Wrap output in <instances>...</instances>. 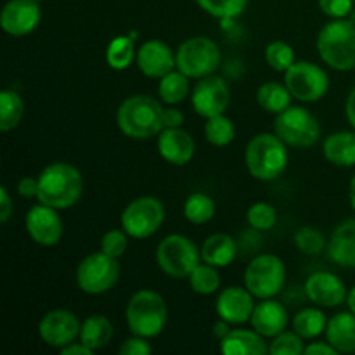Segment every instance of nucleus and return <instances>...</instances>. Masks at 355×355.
<instances>
[{
	"label": "nucleus",
	"mask_w": 355,
	"mask_h": 355,
	"mask_svg": "<svg viewBox=\"0 0 355 355\" xmlns=\"http://www.w3.org/2000/svg\"><path fill=\"white\" fill-rule=\"evenodd\" d=\"M165 107L155 97L137 94L130 96L118 106L116 125L125 137L135 141L158 137L159 132L165 128L163 120Z\"/></svg>",
	"instance_id": "obj_1"
},
{
	"label": "nucleus",
	"mask_w": 355,
	"mask_h": 355,
	"mask_svg": "<svg viewBox=\"0 0 355 355\" xmlns=\"http://www.w3.org/2000/svg\"><path fill=\"white\" fill-rule=\"evenodd\" d=\"M83 194V175L76 166L66 162H54L38 175V203L55 210L75 207Z\"/></svg>",
	"instance_id": "obj_2"
},
{
	"label": "nucleus",
	"mask_w": 355,
	"mask_h": 355,
	"mask_svg": "<svg viewBox=\"0 0 355 355\" xmlns=\"http://www.w3.org/2000/svg\"><path fill=\"white\" fill-rule=\"evenodd\" d=\"M245 165L257 180H276L288 166V146L276 132L257 134L246 144Z\"/></svg>",
	"instance_id": "obj_3"
},
{
	"label": "nucleus",
	"mask_w": 355,
	"mask_h": 355,
	"mask_svg": "<svg viewBox=\"0 0 355 355\" xmlns=\"http://www.w3.org/2000/svg\"><path fill=\"white\" fill-rule=\"evenodd\" d=\"M125 321L132 335L151 340L162 335L168 322V307L158 291L139 290L128 300Z\"/></svg>",
	"instance_id": "obj_4"
},
{
	"label": "nucleus",
	"mask_w": 355,
	"mask_h": 355,
	"mask_svg": "<svg viewBox=\"0 0 355 355\" xmlns=\"http://www.w3.org/2000/svg\"><path fill=\"white\" fill-rule=\"evenodd\" d=\"M318 51L322 61L336 71H350L355 68V23L331 19L318 35Z\"/></svg>",
	"instance_id": "obj_5"
},
{
	"label": "nucleus",
	"mask_w": 355,
	"mask_h": 355,
	"mask_svg": "<svg viewBox=\"0 0 355 355\" xmlns=\"http://www.w3.org/2000/svg\"><path fill=\"white\" fill-rule=\"evenodd\" d=\"M243 283L257 300L274 298L286 283V266L274 253H262L250 260L245 269Z\"/></svg>",
	"instance_id": "obj_6"
},
{
	"label": "nucleus",
	"mask_w": 355,
	"mask_h": 355,
	"mask_svg": "<svg viewBox=\"0 0 355 355\" xmlns=\"http://www.w3.org/2000/svg\"><path fill=\"white\" fill-rule=\"evenodd\" d=\"M156 262L168 277L187 279L201 262V250L187 236L168 234L156 248Z\"/></svg>",
	"instance_id": "obj_7"
},
{
	"label": "nucleus",
	"mask_w": 355,
	"mask_h": 355,
	"mask_svg": "<svg viewBox=\"0 0 355 355\" xmlns=\"http://www.w3.org/2000/svg\"><path fill=\"white\" fill-rule=\"evenodd\" d=\"M274 132L290 148H314L321 137L319 120L304 106H293L279 113L274 121Z\"/></svg>",
	"instance_id": "obj_8"
},
{
	"label": "nucleus",
	"mask_w": 355,
	"mask_h": 355,
	"mask_svg": "<svg viewBox=\"0 0 355 355\" xmlns=\"http://www.w3.org/2000/svg\"><path fill=\"white\" fill-rule=\"evenodd\" d=\"M177 69L189 78H205L214 75L222 62L218 45L208 37H191L184 40L175 51Z\"/></svg>",
	"instance_id": "obj_9"
},
{
	"label": "nucleus",
	"mask_w": 355,
	"mask_h": 355,
	"mask_svg": "<svg viewBox=\"0 0 355 355\" xmlns=\"http://www.w3.org/2000/svg\"><path fill=\"white\" fill-rule=\"evenodd\" d=\"M120 262L104 252L87 255L76 267V286L85 295H103L113 290L120 279Z\"/></svg>",
	"instance_id": "obj_10"
},
{
	"label": "nucleus",
	"mask_w": 355,
	"mask_h": 355,
	"mask_svg": "<svg viewBox=\"0 0 355 355\" xmlns=\"http://www.w3.org/2000/svg\"><path fill=\"white\" fill-rule=\"evenodd\" d=\"M121 229L134 239H148L159 231L165 222V205L155 196L132 200L121 211Z\"/></svg>",
	"instance_id": "obj_11"
},
{
	"label": "nucleus",
	"mask_w": 355,
	"mask_h": 355,
	"mask_svg": "<svg viewBox=\"0 0 355 355\" xmlns=\"http://www.w3.org/2000/svg\"><path fill=\"white\" fill-rule=\"evenodd\" d=\"M284 83L300 103H318L329 90L328 73L312 61L293 62L284 71Z\"/></svg>",
	"instance_id": "obj_12"
},
{
	"label": "nucleus",
	"mask_w": 355,
	"mask_h": 355,
	"mask_svg": "<svg viewBox=\"0 0 355 355\" xmlns=\"http://www.w3.org/2000/svg\"><path fill=\"white\" fill-rule=\"evenodd\" d=\"M191 103L194 111L205 120L225 114L231 103V89L222 76L208 75L198 80L191 92Z\"/></svg>",
	"instance_id": "obj_13"
},
{
	"label": "nucleus",
	"mask_w": 355,
	"mask_h": 355,
	"mask_svg": "<svg viewBox=\"0 0 355 355\" xmlns=\"http://www.w3.org/2000/svg\"><path fill=\"white\" fill-rule=\"evenodd\" d=\"M82 329V322L75 312L68 309L49 311L38 322V335L45 345L61 350L62 347L76 342Z\"/></svg>",
	"instance_id": "obj_14"
},
{
	"label": "nucleus",
	"mask_w": 355,
	"mask_h": 355,
	"mask_svg": "<svg viewBox=\"0 0 355 355\" xmlns=\"http://www.w3.org/2000/svg\"><path fill=\"white\" fill-rule=\"evenodd\" d=\"M24 227H26L28 236L37 245L45 246V248H52L58 245L62 238V231H64L59 210L44 203L33 205L26 211Z\"/></svg>",
	"instance_id": "obj_15"
},
{
	"label": "nucleus",
	"mask_w": 355,
	"mask_h": 355,
	"mask_svg": "<svg viewBox=\"0 0 355 355\" xmlns=\"http://www.w3.org/2000/svg\"><path fill=\"white\" fill-rule=\"evenodd\" d=\"M42 19L40 3L33 0H9L0 12V26L10 37H26Z\"/></svg>",
	"instance_id": "obj_16"
},
{
	"label": "nucleus",
	"mask_w": 355,
	"mask_h": 355,
	"mask_svg": "<svg viewBox=\"0 0 355 355\" xmlns=\"http://www.w3.org/2000/svg\"><path fill=\"white\" fill-rule=\"evenodd\" d=\"M255 305V297L250 293L245 284L243 286H229L222 290L217 297L215 312L222 321L232 326H241L252 319Z\"/></svg>",
	"instance_id": "obj_17"
},
{
	"label": "nucleus",
	"mask_w": 355,
	"mask_h": 355,
	"mask_svg": "<svg viewBox=\"0 0 355 355\" xmlns=\"http://www.w3.org/2000/svg\"><path fill=\"white\" fill-rule=\"evenodd\" d=\"M305 295L314 305L322 309H333L347 302L345 283L336 274L321 270L312 272L305 281Z\"/></svg>",
	"instance_id": "obj_18"
},
{
	"label": "nucleus",
	"mask_w": 355,
	"mask_h": 355,
	"mask_svg": "<svg viewBox=\"0 0 355 355\" xmlns=\"http://www.w3.org/2000/svg\"><path fill=\"white\" fill-rule=\"evenodd\" d=\"M135 62H137V68L141 69L142 75L156 80L163 78L177 68L175 52L162 40L144 42L139 47Z\"/></svg>",
	"instance_id": "obj_19"
},
{
	"label": "nucleus",
	"mask_w": 355,
	"mask_h": 355,
	"mask_svg": "<svg viewBox=\"0 0 355 355\" xmlns=\"http://www.w3.org/2000/svg\"><path fill=\"white\" fill-rule=\"evenodd\" d=\"M158 153L166 163L184 166L194 158L196 142L187 130L180 128H163L158 135Z\"/></svg>",
	"instance_id": "obj_20"
},
{
	"label": "nucleus",
	"mask_w": 355,
	"mask_h": 355,
	"mask_svg": "<svg viewBox=\"0 0 355 355\" xmlns=\"http://www.w3.org/2000/svg\"><path fill=\"white\" fill-rule=\"evenodd\" d=\"M250 322L255 331L272 340L279 333L286 331L288 324H290V314L281 302L274 300V298H266L255 305Z\"/></svg>",
	"instance_id": "obj_21"
},
{
	"label": "nucleus",
	"mask_w": 355,
	"mask_h": 355,
	"mask_svg": "<svg viewBox=\"0 0 355 355\" xmlns=\"http://www.w3.org/2000/svg\"><path fill=\"white\" fill-rule=\"evenodd\" d=\"M328 259L345 269H355V218L338 224L328 241Z\"/></svg>",
	"instance_id": "obj_22"
},
{
	"label": "nucleus",
	"mask_w": 355,
	"mask_h": 355,
	"mask_svg": "<svg viewBox=\"0 0 355 355\" xmlns=\"http://www.w3.org/2000/svg\"><path fill=\"white\" fill-rule=\"evenodd\" d=\"M266 336L255 329L232 328L225 338L220 340V352L225 355H266L269 345Z\"/></svg>",
	"instance_id": "obj_23"
},
{
	"label": "nucleus",
	"mask_w": 355,
	"mask_h": 355,
	"mask_svg": "<svg viewBox=\"0 0 355 355\" xmlns=\"http://www.w3.org/2000/svg\"><path fill=\"white\" fill-rule=\"evenodd\" d=\"M326 340L331 343L338 354L355 352V314L354 312H338L328 319Z\"/></svg>",
	"instance_id": "obj_24"
},
{
	"label": "nucleus",
	"mask_w": 355,
	"mask_h": 355,
	"mask_svg": "<svg viewBox=\"0 0 355 355\" xmlns=\"http://www.w3.org/2000/svg\"><path fill=\"white\" fill-rule=\"evenodd\" d=\"M236 255H238V245L234 238L224 232L208 236L201 246V260L217 269L231 266L236 260Z\"/></svg>",
	"instance_id": "obj_25"
},
{
	"label": "nucleus",
	"mask_w": 355,
	"mask_h": 355,
	"mask_svg": "<svg viewBox=\"0 0 355 355\" xmlns=\"http://www.w3.org/2000/svg\"><path fill=\"white\" fill-rule=\"evenodd\" d=\"M322 155L336 166H355V130H340L322 142Z\"/></svg>",
	"instance_id": "obj_26"
},
{
	"label": "nucleus",
	"mask_w": 355,
	"mask_h": 355,
	"mask_svg": "<svg viewBox=\"0 0 355 355\" xmlns=\"http://www.w3.org/2000/svg\"><path fill=\"white\" fill-rule=\"evenodd\" d=\"M113 335L114 326L110 321V318H106L104 314H92L82 322L78 340L96 352V350L110 345Z\"/></svg>",
	"instance_id": "obj_27"
},
{
	"label": "nucleus",
	"mask_w": 355,
	"mask_h": 355,
	"mask_svg": "<svg viewBox=\"0 0 355 355\" xmlns=\"http://www.w3.org/2000/svg\"><path fill=\"white\" fill-rule=\"evenodd\" d=\"M291 101H293V96H291L286 83L266 82L257 90V103L267 113H283L284 110L291 106Z\"/></svg>",
	"instance_id": "obj_28"
},
{
	"label": "nucleus",
	"mask_w": 355,
	"mask_h": 355,
	"mask_svg": "<svg viewBox=\"0 0 355 355\" xmlns=\"http://www.w3.org/2000/svg\"><path fill=\"white\" fill-rule=\"evenodd\" d=\"M326 326H328V318H326V314L318 305L315 307L302 309L291 319V328L304 340L319 338L326 331Z\"/></svg>",
	"instance_id": "obj_29"
},
{
	"label": "nucleus",
	"mask_w": 355,
	"mask_h": 355,
	"mask_svg": "<svg viewBox=\"0 0 355 355\" xmlns=\"http://www.w3.org/2000/svg\"><path fill=\"white\" fill-rule=\"evenodd\" d=\"M158 94L162 103L168 104V106L180 104L191 94V78L175 68L168 75L159 78Z\"/></svg>",
	"instance_id": "obj_30"
},
{
	"label": "nucleus",
	"mask_w": 355,
	"mask_h": 355,
	"mask_svg": "<svg viewBox=\"0 0 355 355\" xmlns=\"http://www.w3.org/2000/svg\"><path fill=\"white\" fill-rule=\"evenodd\" d=\"M137 58L135 40L130 35H118L107 44L106 62L114 71H123Z\"/></svg>",
	"instance_id": "obj_31"
},
{
	"label": "nucleus",
	"mask_w": 355,
	"mask_h": 355,
	"mask_svg": "<svg viewBox=\"0 0 355 355\" xmlns=\"http://www.w3.org/2000/svg\"><path fill=\"white\" fill-rule=\"evenodd\" d=\"M24 101L16 90L3 89L0 92V130L10 132L24 116Z\"/></svg>",
	"instance_id": "obj_32"
},
{
	"label": "nucleus",
	"mask_w": 355,
	"mask_h": 355,
	"mask_svg": "<svg viewBox=\"0 0 355 355\" xmlns=\"http://www.w3.org/2000/svg\"><path fill=\"white\" fill-rule=\"evenodd\" d=\"M215 201L207 193H193L184 203V217L194 225H203L214 218Z\"/></svg>",
	"instance_id": "obj_33"
},
{
	"label": "nucleus",
	"mask_w": 355,
	"mask_h": 355,
	"mask_svg": "<svg viewBox=\"0 0 355 355\" xmlns=\"http://www.w3.org/2000/svg\"><path fill=\"white\" fill-rule=\"evenodd\" d=\"M187 279H189L191 290L198 295H203V297L214 295L220 288V274H218V269L210 266V263L203 262V260L198 263L196 269L191 272V276Z\"/></svg>",
	"instance_id": "obj_34"
},
{
	"label": "nucleus",
	"mask_w": 355,
	"mask_h": 355,
	"mask_svg": "<svg viewBox=\"0 0 355 355\" xmlns=\"http://www.w3.org/2000/svg\"><path fill=\"white\" fill-rule=\"evenodd\" d=\"M236 137V128L231 118L225 114L208 118L205 121V139L215 148H225L231 144Z\"/></svg>",
	"instance_id": "obj_35"
},
{
	"label": "nucleus",
	"mask_w": 355,
	"mask_h": 355,
	"mask_svg": "<svg viewBox=\"0 0 355 355\" xmlns=\"http://www.w3.org/2000/svg\"><path fill=\"white\" fill-rule=\"evenodd\" d=\"M198 6L217 19H236L245 12L248 0H196Z\"/></svg>",
	"instance_id": "obj_36"
},
{
	"label": "nucleus",
	"mask_w": 355,
	"mask_h": 355,
	"mask_svg": "<svg viewBox=\"0 0 355 355\" xmlns=\"http://www.w3.org/2000/svg\"><path fill=\"white\" fill-rule=\"evenodd\" d=\"M295 246H297L298 252L304 253V255L315 257L321 255V253L328 248V241H326V236L322 234L319 229L305 225V227L298 229V231L295 232Z\"/></svg>",
	"instance_id": "obj_37"
},
{
	"label": "nucleus",
	"mask_w": 355,
	"mask_h": 355,
	"mask_svg": "<svg viewBox=\"0 0 355 355\" xmlns=\"http://www.w3.org/2000/svg\"><path fill=\"white\" fill-rule=\"evenodd\" d=\"M266 61L274 71L284 73L293 62H297V55H295V49L288 42L276 40L267 45Z\"/></svg>",
	"instance_id": "obj_38"
},
{
	"label": "nucleus",
	"mask_w": 355,
	"mask_h": 355,
	"mask_svg": "<svg viewBox=\"0 0 355 355\" xmlns=\"http://www.w3.org/2000/svg\"><path fill=\"white\" fill-rule=\"evenodd\" d=\"M246 220L255 231H270L277 224V210L270 203L257 201L246 211Z\"/></svg>",
	"instance_id": "obj_39"
},
{
	"label": "nucleus",
	"mask_w": 355,
	"mask_h": 355,
	"mask_svg": "<svg viewBox=\"0 0 355 355\" xmlns=\"http://www.w3.org/2000/svg\"><path fill=\"white\" fill-rule=\"evenodd\" d=\"M305 340L291 329L274 336L269 343L270 355H302L305 354Z\"/></svg>",
	"instance_id": "obj_40"
},
{
	"label": "nucleus",
	"mask_w": 355,
	"mask_h": 355,
	"mask_svg": "<svg viewBox=\"0 0 355 355\" xmlns=\"http://www.w3.org/2000/svg\"><path fill=\"white\" fill-rule=\"evenodd\" d=\"M128 238L130 236L123 229H111L101 239V252H104L110 257H114V259H120L127 252Z\"/></svg>",
	"instance_id": "obj_41"
},
{
	"label": "nucleus",
	"mask_w": 355,
	"mask_h": 355,
	"mask_svg": "<svg viewBox=\"0 0 355 355\" xmlns=\"http://www.w3.org/2000/svg\"><path fill=\"white\" fill-rule=\"evenodd\" d=\"M319 9L331 19H343L349 17L350 10L354 9L355 0H318Z\"/></svg>",
	"instance_id": "obj_42"
},
{
	"label": "nucleus",
	"mask_w": 355,
	"mask_h": 355,
	"mask_svg": "<svg viewBox=\"0 0 355 355\" xmlns=\"http://www.w3.org/2000/svg\"><path fill=\"white\" fill-rule=\"evenodd\" d=\"M151 350H153V347L149 345L148 338H144V336L132 335L130 338H127L123 343H121L120 349H118V354L120 355H148V354H151Z\"/></svg>",
	"instance_id": "obj_43"
},
{
	"label": "nucleus",
	"mask_w": 355,
	"mask_h": 355,
	"mask_svg": "<svg viewBox=\"0 0 355 355\" xmlns=\"http://www.w3.org/2000/svg\"><path fill=\"white\" fill-rule=\"evenodd\" d=\"M17 194L24 200H31V198L38 196V177H23L17 182Z\"/></svg>",
	"instance_id": "obj_44"
},
{
	"label": "nucleus",
	"mask_w": 355,
	"mask_h": 355,
	"mask_svg": "<svg viewBox=\"0 0 355 355\" xmlns=\"http://www.w3.org/2000/svg\"><path fill=\"white\" fill-rule=\"evenodd\" d=\"M14 214V203L6 186L0 187V224H7L10 215Z\"/></svg>",
	"instance_id": "obj_45"
},
{
	"label": "nucleus",
	"mask_w": 355,
	"mask_h": 355,
	"mask_svg": "<svg viewBox=\"0 0 355 355\" xmlns=\"http://www.w3.org/2000/svg\"><path fill=\"white\" fill-rule=\"evenodd\" d=\"M305 354L307 355H338L335 347L326 340V342H311L305 345Z\"/></svg>",
	"instance_id": "obj_46"
},
{
	"label": "nucleus",
	"mask_w": 355,
	"mask_h": 355,
	"mask_svg": "<svg viewBox=\"0 0 355 355\" xmlns=\"http://www.w3.org/2000/svg\"><path fill=\"white\" fill-rule=\"evenodd\" d=\"M163 120H165V128H180L184 125V113L177 107H165Z\"/></svg>",
	"instance_id": "obj_47"
},
{
	"label": "nucleus",
	"mask_w": 355,
	"mask_h": 355,
	"mask_svg": "<svg viewBox=\"0 0 355 355\" xmlns=\"http://www.w3.org/2000/svg\"><path fill=\"white\" fill-rule=\"evenodd\" d=\"M59 354L61 355H92L94 350L89 349L85 343H82L78 340V342H73V343H69V345L62 347V349L59 350Z\"/></svg>",
	"instance_id": "obj_48"
},
{
	"label": "nucleus",
	"mask_w": 355,
	"mask_h": 355,
	"mask_svg": "<svg viewBox=\"0 0 355 355\" xmlns=\"http://www.w3.org/2000/svg\"><path fill=\"white\" fill-rule=\"evenodd\" d=\"M345 113H347V120H349L350 127L355 130V85L352 87V90H350L349 97H347Z\"/></svg>",
	"instance_id": "obj_49"
},
{
	"label": "nucleus",
	"mask_w": 355,
	"mask_h": 355,
	"mask_svg": "<svg viewBox=\"0 0 355 355\" xmlns=\"http://www.w3.org/2000/svg\"><path fill=\"white\" fill-rule=\"evenodd\" d=\"M231 326H232V324H229V322L222 321V319H218V322H215V326H214V335L217 336L218 342H220L222 338H225V336L229 335V331H231V329H232Z\"/></svg>",
	"instance_id": "obj_50"
},
{
	"label": "nucleus",
	"mask_w": 355,
	"mask_h": 355,
	"mask_svg": "<svg viewBox=\"0 0 355 355\" xmlns=\"http://www.w3.org/2000/svg\"><path fill=\"white\" fill-rule=\"evenodd\" d=\"M349 201H350V207L355 211V173L354 177L350 179V186H349Z\"/></svg>",
	"instance_id": "obj_51"
},
{
	"label": "nucleus",
	"mask_w": 355,
	"mask_h": 355,
	"mask_svg": "<svg viewBox=\"0 0 355 355\" xmlns=\"http://www.w3.org/2000/svg\"><path fill=\"white\" fill-rule=\"evenodd\" d=\"M347 305H349V311L355 314V286H352V290H349V295H347Z\"/></svg>",
	"instance_id": "obj_52"
},
{
	"label": "nucleus",
	"mask_w": 355,
	"mask_h": 355,
	"mask_svg": "<svg viewBox=\"0 0 355 355\" xmlns=\"http://www.w3.org/2000/svg\"><path fill=\"white\" fill-rule=\"evenodd\" d=\"M349 19L352 21V23H355V7L352 10H350V14H349Z\"/></svg>",
	"instance_id": "obj_53"
},
{
	"label": "nucleus",
	"mask_w": 355,
	"mask_h": 355,
	"mask_svg": "<svg viewBox=\"0 0 355 355\" xmlns=\"http://www.w3.org/2000/svg\"><path fill=\"white\" fill-rule=\"evenodd\" d=\"M33 2H37V3H40V2H44V0H33Z\"/></svg>",
	"instance_id": "obj_54"
}]
</instances>
